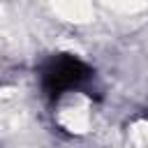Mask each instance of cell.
Instances as JSON below:
<instances>
[{
	"label": "cell",
	"mask_w": 148,
	"mask_h": 148,
	"mask_svg": "<svg viewBox=\"0 0 148 148\" xmlns=\"http://www.w3.org/2000/svg\"><path fill=\"white\" fill-rule=\"evenodd\" d=\"M37 76L42 92L51 102H60L72 92L86 90L92 83L95 72L86 60L74 53H53L42 62Z\"/></svg>",
	"instance_id": "6da1fadb"
}]
</instances>
